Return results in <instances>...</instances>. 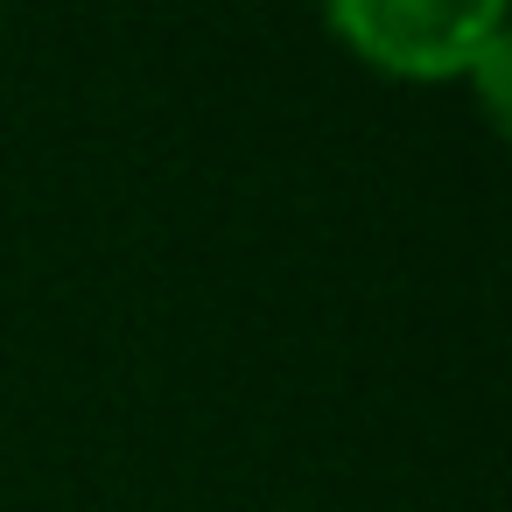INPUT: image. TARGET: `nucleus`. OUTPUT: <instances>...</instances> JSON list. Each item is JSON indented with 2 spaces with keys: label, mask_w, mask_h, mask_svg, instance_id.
I'll return each instance as SVG.
<instances>
[{
  "label": "nucleus",
  "mask_w": 512,
  "mask_h": 512,
  "mask_svg": "<svg viewBox=\"0 0 512 512\" xmlns=\"http://www.w3.org/2000/svg\"><path fill=\"white\" fill-rule=\"evenodd\" d=\"M330 50L414 92H456L512 43V0H316Z\"/></svg>",
  "instance_id": "f257e3e1"
}]
</instances>
